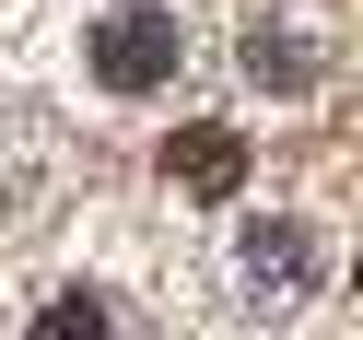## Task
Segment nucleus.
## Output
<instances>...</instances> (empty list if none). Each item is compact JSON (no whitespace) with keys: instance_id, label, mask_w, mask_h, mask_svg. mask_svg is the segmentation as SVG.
Here are the masks:
<instances>
[{"instance_id":"obj_2","label":"nucleus","mask_w":363,"mask_h":340,"mask_svg":"<svg viewBox=\"0 0 363 340\" xmlns=\"http://www.w3.org/2000/svg\"><path fill=\"white\" fill-rule=\"evenodd\" d=\"M235 270H246L258 305H305V293L328 282V246H316V223L269 212V223H246V235H235Z\"/></svg>"},{"instance_id":"obj_3","label":"nucleus","mask_w":363,"mask_h":340,"mask_svg":"<svg viewBox=\"0 0 363 340\" xmlns=\"http://www.w3.org/2000/svg\"><path fill=\"white\" fill-rule=\"evenodd\" d=\"M164 176H176L188 199H235V188H246V129H223V118L176 129V141H164Z\"/></svg>"},{"instance_id":"obj_5","label":"nucleus","mask_w":363,"mask_h":340,"mask_svg":"<svg viewBox=\"0 0 363 340\" xmlns=\"http://www.w3.org/2000/svg\"><path fill=\"white\" fill-rule=\"evenodd\" d=\"M24 340H118V317H106V293H48Z\"/></svg>"},{"instance_id":"obj_4","label":"nucleus","mask_w":363,"mask_h":340,"mask_svg":"<svg viewBox=\"0 0 363 340\" xmlns=\"http://www.w3.org/2000/svg\"><path fill=\"white\" fill-rule=\"evenodd\" d=\"M246 82H258V94H305V82H316V48H305V35H293V24H246Z\"/></svg>"},{"instance_id":"obj_1","label":"nucleus","mask_w":363,"mask_h":340,"mask_svg":"<svg viewBox=\"0 0 363 340\" xmlns=\"http://www.w3.org/2000/svg\"><path fill=\"white\" fill-rule=\"evenodd\" d=\"M176 59H188V35H176L164 0H118V12L82 35V71H94L106 94H152V82H176Z\"/></svg>"}]
</instances>
